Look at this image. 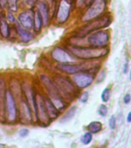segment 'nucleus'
Listing matches in <instances>:
<instances>
[{"label":"nucleus","instance_id":"f257e3e1","mask_svg":"<svg viewBox=\"0 0 131 148\" xmlns=\"http://www.w3.org/2000/svg\"><path fill=\"white\" fill-rule=\"evenodd\" d=\"M69 52L74 57L82 60L98 59L107 55L109 50L105 47H80L70 46Z\"/></svg>","mask_w":131,"mask_h":148},{"label":"nucleus","instance_id":"f03ea898","mask_svg":"<svg viewBox=\"0 0 131 148\" xmlns=\"http://www.w3.org/2000/svg\"><path fill=\"white\" fill-rule=\"evenodd\" d=\"M41 81L45 86V87L48 91L49 94L50 96V100L56 108L60 111L63 110L66 106V104L62 100V97L60 96V92L56 87V86L53 81L46 76H41Z\"/></svg>","mask_w":131,"mask_h":148},{"label":"nucleus","instance_id":"7ed1b4c3","mask_svg":"<svg viewBox=\"0 0 131 148\" xmlns=\"http://www.w3.org/2000/svg\"><path fill=\"white\" fill-rule=\"evenodd\" d=\"M99 67V64L95 62H86L80 64L60 63L57 66V68L60 70L68 74H76L82 72H89L90 70L97 69Z\"/></svg>","mask_w":131,"mask_h":148},{"label":"nucleus","instance_id":"20e7f679","mask_svg":"<svg viewBox=\"0 0 131 148\" xmlns=\"http://www.w3.org/2000/svg\"><path fill=\"white\" fill-rule=\"evenodd\" d=\"M110 18L107 16L98 17L93 20H90V23H88L87 25L83 26L80 29L77 33V36L80 38H83L96 30L100 29L108 26L110 24Z\"/></svg>","mask_w":131,"mask_h":148},{"label":"nucleus","instance_id":"39448f33","mask_svg":"<svg viewBox=\"0 0 131 148\" xmlns=\"http://www.w3.org/2000/svg\"><path fill=\"white\" fill-rule=\"evenodd\" d=\"M106 9V0H94L83 17V22L98 18Z\"/></svg>","mask_w":131,"mask_h":148},{"label":"nucleus","instance_id":"423d86ee","mask_svg":"<svg viewBox=\"0 0 131 148\" xmlns=\"http://www.w3.org/2000/svg\"><path fill=\"white\" fill-rule=\"evenodd\" d=\"M58 88L60 92L63 93L64 96L68 97H74L76 93V89L75 86L66 77L63 76H57L55 78L54 83Z\"/></svg>","mask_w":131,"mask_h":148},{"label":"nucleus","instance_id":"0eeeda50","mask_svg":"<svg viewBox=\"0 0 131 148\" xmlns=\"http://www.w3.org/2000/svg\"><path fill=\"white\" fill-rule=\"evenodd\" d=\"M87 41L93 47H106L110 41V35L106 31H97L90 35Z\"/></svg>","mask_w":131,"mask_h":148},{"label":"nucleus","instance_id":"6e6552de","mask_svg":"<svg viewBox=\"0 0 131 148\" xmlns=\"http://www.w3.org/2000/svg\"><path fill=\"white\" fill-rule=\"evenodd\" d=\"M5 105L7 113V119L9 122L16 121L17 118V107L13 95L9 90H5Z\"/></svg>","mask_w":131,"mask_h":148},{"label":"nucleus","instance_id":"1a4fd4ad","mask_svg":"<svg viewBox=\"0 0 131 148\" xmlns=\"http://www.w3.org/2000/svg\"><path fill=\"white\" fill-rule=\"evenodd\" d=\"M52 57L53 60L60 63H73L75 61V58L63 49L56 47L52 52Z\"/></svg>","mask_w":131,"mask_h":148},{"label":"nucleus","instance_id":"9d476101","mask_svg":"<svg viewBox=\"0 0 131 148\" xmlns=\"http://www.w3.org/2000/svg\"><path fill=\"white\" fill-rule=\"evenodd\" d=\"M93 76L87 72L76 73L73 76V82L80 89H85L92 84Z\"/></svg>","mask_w":131,"mask_h":148},{"label":"nucleus","instance_id":"9b49d317","mask_svg":"<svg viewBox=\"0 0 131 148\" xmlns=\"http://www.w3.org/2000/svg\"><path fill=\"white\" fill-rule=\"evenodd\" d=\"M36 110H37V117L40 120V122L43 124H48L50 119L49 117L47 112H46V106L44 103L43 97L38 95L36 97Z\"/></svg>","mask_w":131,"mask_h":148},{"label":"nucleus","instance_id":"f8f14e48","mask_svg":"<svg viewBox=\"0 0 131 148\" xmlns=\"http://www.w3.org/2000/svg\"><path fill=\"white\" fill-rule=\"evenodd\" d=\"M71 4L67 0H61L59 8H58L56 18L60 23H64L67 22L70 13Z\"/></svg>","mask_w":131,"mask_h":148},{"label":"nucleus","instance_id":"ddd939ff","mask_svg":"<svg viewBox=\"0 0 131 148\" xmlns=\"http://www.w3.org/2000/svg\"><path fill=\"white\" fill-rule=\"evenodd\" d=\"M19 25L25 29H31L33 27V16L30 11L23 12L19 15Z\"/></svg>","mask_w":131,"mask_h":148},{"label":"nucleus","instance_id":"4468645a","mask_svg":"<svg viewBox=\"0 0 131 148\" xmlns=\"http://www.w3.org/2000/svg\"><path fill=\"white\" fill-rule=\"evenodd\" d=\"M37 8L43 20V25L45 26L48 25L49 23V8L48 4L46 2L40 1L38 3Z\"/></svg>","mask_w":131,"mask_h":148},{"label":"nucleus","instance_id":"2eb2a0df","mask_svg":"<svg viewBox=\"0 0 131 148\" xmlns=\"http://www.w3.org/2000/svg\"><path fill=\"white\" fill-rule=\"evenodd\" d=\"M21 116L22 119L25 120L24 123H29L32 122V110L27 102L23 101L21 103Z\"/></svg>","mask_w":131,"mask_h":148},{"label":"nucleus","instance_id":"dca6fc26","mask_svg":"<svg viewBox=\"0 0 131 148\" xmlns=\"http://www.w3.org/2000/svg\"><path fill=\"white\" fill-rule=\"evenodd\" d=\"M44 103L46 106V112L48 114L49 119H56L59 116V110L56 108V106L48 98L44 99Z\"/></svg>","mask_w":131,"mask_h":148},{"label":"nucleus","instance_id":"f3484780","mask_svg":"<svg viewBox=\"0 0 131 148\" xmlns=\"http://www.w3.org/2000/svg\"><path fill=\"white\" fill-rule=\"evenodd\" d=\"M16 30H17L19 36L20 37L21 40L24 42H28L32 39V34L28 31V29H25L23 27H22L19 24L16 25Z\"/></svg>","mask_w":131,"mask_h":148},{"label":"nucleus","instance_id":"a211bd4d","mask_svg":"<svg viewBox=\"0 0 131 148\" xmlns=\"http://www.w3.org/2000/svg\"><path fill=\"white\" fill-rule=\"evenodd\" d=\"M103 125L99 121H93L87 126V130L91 134H97L101 131Z\"/></svg>","mask_w":131,"mask_h":148},{"label":"nucleus","instance_id":"6ab92c4d","mask_svg":"<svg viewBox=\"0 0 131 148\" xmlns=\"http://www.w3.org/2000/svg\"><path fill=\"white\" fill-rule=\"evenodd\" d=\"M42 26H43V20L39 15V12L37 10L33 16V28L36 32H39Z\"/></svg>","mask_w":131,"mask_h":148},{"label":"nucleus","instance_id":"aec40b11","mask_svg":"<svg viewBox=\"0 0 131 148\" xmlns=\"http://www.w3.org/2000/svg\"><path fill=\"white\" fill-rule=\"evenodd\" d=\"M0 33L4 38H8L9 36V26L5 19L0 21Z\"/></svg>","mask_w":131,"mask_h":148},{"label":"nucleus","instance_id":"412c9836","mask_svg":"<svg viewBox=\"0 0 131 148\" xmlns=\"http://www.w3.org/2000/svg\"><path fill=\"white\" fill-rule=\"evenodd\" d=\"M75 113H76V107H74V106L73 107H71L69 110L67 111V113H66L64 115V116L62 117L61 121L63 123L68 122L69 120H70L73 117V116L75 115Z\"/></svg>","mask_w":131,"mask_h":148},{"label":"nucleus","instance_id":"4be33fe9","mask_svg":"<svg viewBox=\"0 0 131 148\" xmlns=\"http://www.w3.org/2000/svg\"><path fill=\"white\" fill-rule=\"evenodd\" d=\"M93 140V135L90 132H87L81 136L80 140L81 142L84 144V145H87L92 141Z\"/></svg>","mask_w":131,"mask_h":148},{"label":"nucleus","instance_id":"5701e85b","mask_svg":"<svg viewBox=\"0 0 131 148\" xmlns=\"http://www.w3.org/2000/svg\"><path fill=\"white\" fill-rule=\"evenodd\" d=\"M7 3L12 12H16L18 10V0H8Z\"/></svg>","mask_w":131,"mask_h":148},{"label":"nucleus","instance_id":"b1692460","mask_svg":"<svg viewBox=\"0 0 131 148\" xmlns=\"http://www.w3.org/2000/svg\"><path fill=\"white\" fill-rule=\"evenodd\" d=\"M110 92L111 90L110 88H106V89H104L101 94V99L102 100H103V102L106 103V102L109 101V99L110 98Z\"/></svg>","mask_w":131,"mask_h":148},{"label":"nucleus","instance_id":"393cba45","mask_svg":"<svg viewBox=\"0 0 131 148\" xmlns=\"http://www.w3.org/2000/svg\"><path fill=\"white\" fill-rule=\"evenodd\" d=\"M98 113L101 116H103V117L106 116L107 115V113H108V108H107V106L106 105H104V104L100 105L99 109H98Z\"/></svg>","mask_w":131,"mask_h":148},{"label":"nucleus","instance_id":"a878e982","mask_svg":"<svg viewBox=\"0 0 131 148\" xmlns=\"http://www.w3.org/2000/svg\"><path fill=\"white\" fill-rule=\"evenodd\" d=\"M116 123H117V120H116V118L114 116H112L109 120V126L110 127L111 130H114L116 127Z\"/></svg>","mask_w":131,"mask_h":148},{"label":"nucleus","instance_id":"bb28decb","mask_svg":"<svg viewBox=\"0 0 131 148\" xmlns=\"http://www.w3.org/2000/svg\"><path fill=\"white\" fill-rule=\"evenodd\" d=\"M88 98H89V93H88V92H84L83 94L81 95L80 101L82 103H86L88 100Z\"/></svg>","mask_w":131,"mask_h":148},{"label":"nucleus","instance_id":"cd10ccee","mask_svg":"<svg viewBox=\"0 0 131 148\" xmlns=\"http://www.w3.org/2000/svg\"><path fill=\"white\" fill-rule=\"evenodd\" d=\"M29 130L27 129H22L19 130V135L21 136V137H25L29 135Z\"/></svg>","mask_w":131,"mask_h":148},{"label":"nucleus","instance_id":"c85d7f7f","mask_svg":"<svg viewBox=\"0 0 131 148\" xmlns=\"http://www.w3.org/2000/svg\"><path fill=\"white\" fill-rule=\"evenodd\" d=\"M131 101V96L130 93H127L125 95L124 97H123V103L125 104H128L130 103Z\"/></svg>","mask_w":131,"mask_h":148},{"label":"nucleus","instance_id":"c756f323","mask_svg":"<svg viewBox=\"0 0 131 148\" xmlns=\"http://www.w3.org/2000/svg\"><path fill=\"white\" fill-rule=\"evenodd\" d=\"M7 19L10 22V23H15V21H16V19H15V17H14L13 14L12 13V12H9V14H8V16H7Z\"/></svg>","mask_w":131,"mask_h":148},{"label":"nucleus","instance_id":"7c9ffc66","mask_svg":"<svg viewBox=\"0 0 131 148\" xmlns=\"http://www.w3.org/2000/svg\"><path fill=\"white\" fill-rule=\"evenodd\" d=\"M86 0H77L76 1V5L78 7H80L82 6L84 3H85Z\"/></svg>","mask_w":131,"mask_h":148},{"label":"nucleus","instance_id":"2f4dec72","mask_svg":"<svg viewBox=\"0 0 131 148\" xmlns=\"http://www.w3.org/2000/svg\"><path fill=\"white\" fill-rule=\"evenodd\" d=\"M7 2H8V0H0V5L4 8L6 5Z\"/></svg>","mask_w":131,"mask_h":148},{"label":"nucleus","instance_id":"473e14b6","mask_svg":"<svg viewBox=\"0 0 131 148\" xmlns=\"http://www.w3.org/2000/svg\"><path fill=\"white\" fill-rule=\"evenodd\" d=\"M36 2V0H26V2L29 5H33L35 4V2Z\"/></svg>","mask_w":131,"mask_h":148},{"label":"nucleus","instance_id":"72a5a7b5","mask_svg":"<svg viewBox=\"0 0 131 148\" xmlns=\"http://www.w3.org/2000/svg\"><path fill=\"white\" fill-rule=\"evenodd\" d=\"M128 67H129V63H128V62H126L124 65V67H123V73H127Z\"/></svg>","mask_w":131,"mask_h":148},{"label":"nucleus","instance_id":"f704fd0d","mask_svg":"<svg viewBox=\"0 0 131 148\" xmlns=\"http://www.w3.org/2000/svg\"><path fill=\"white\" fill-rule=\"evenodd\" d=\"M127 123H131V111L128 113V115H127Z\"/></svg>","mask_w":131,"mask_h":148},{"label":"nucleus","instance_id":"c9c22d12","mask_svg":"<svg viewBox=\"0 0 131 148\" xmlns=\"http://www.w3.org/2000/svg\"><path fill=\"white\" fill-rule=\"evenodd\" d=\"M130 79H131V70H130Z\"/></svg>","mask_w":131,"mask_h":148}]
</instances>
